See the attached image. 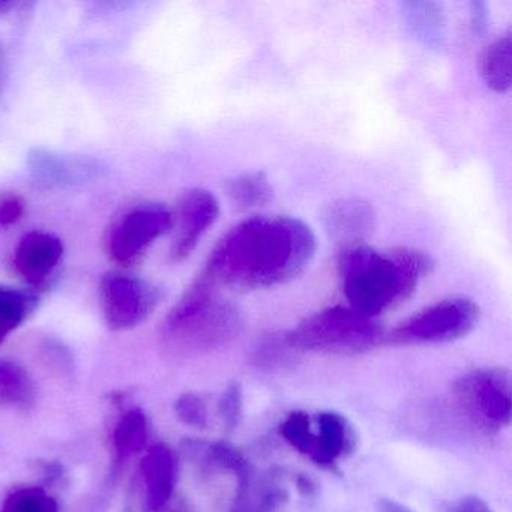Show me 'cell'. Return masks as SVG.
<instances>
[{
  "mask_svg": "<svg viewBox=\"0 0 512 512\" xmlns=\"http://www.w3.org/2000/svg\"><path fill=\"white\" fill-rule=\"evenodd\" d=\"M104 319L112 331L142 325L158 304L155 287L130 275L110 274L101 281Z\"/></svg>",
  "mask_w": 512,
  "mask_h": 512,
  "instance_id": "obj_8",
  "label": "cell"
},
{
  "mask_svg": "<svg viewBox=\"0 0 512 512\" xmlns=\"http://www.w3.org/2000/svg\"><path fill=\"white\" fill-rule=\"evenodd\" d=\"M173 227V214L160 205H143L122 215L107 236V253L113 262L131 266Z\"/></svg>",
  "mask_w": 512,
  "mask_h": 512,
  "instance_id": "obj_7",
  "label": "cell"
},
{
  "mask_svg": "<svg viewBox=\"0 0 512 512\" xmlns=\"http://www.w3.org/2000/svg\"><path fill=\"white\" fill-rule=\"evenodd\" d=\"M379 512H412L407 506L395 500L383 499L379 502Z\"/></svg>",
  "mask_w": 512,
  "mask_h": 512,
  "instance_id": "obj_26",
  "label": "cell"
},
{
  "mask_svg": "<svg viewBox=\"0 0 512 512\" xmlns=\"http://www.w3.org/2000/svg\"><path fill=\"white\" fill-rule=\"evenodd\" d=\"M220 217V202L208 190L194 188L182 194L173 215L176 221V236L170 250L172 262H184L193 254L205 233Z\"/></svg>",
  "mask_w": 512,
  "mask_h": 512,
  "instance_id": "obj_9",
  "label": "cell"
},
{
  "mask_svg": "<svg viewBox=\"0 0 512 512\" xmlns=\"http://www.w3.org/2000/svg\"><path fill=\"white\" fill-rule=\"evenodd\" d=\"M278 433L299 454L313 460L316 454V434H314L313 418L310 413L302 410L290 412L278 427Z\"/></svg>",
  "mask_w": 512,
  "mask_h": 512,
  "instance_id": "obj_19",
  "label": "cell"
},
{
  "mask_svg": "<svg viewBox=\"0 0 512 512\" xmlns=\"http://www.w3.org/2000/svg\"><path fill=\"white\" fill-rule=\"evenodd\" d=\"M64 256V245L52 233L32 232L23 236L14 253L17 272L31 286L43 289L49 284Z\"/></svg>",
  "mask_w": 512,
  "mask_h": 512,
  "instance_id": "obj_10",
  "label": "cell"
},
{
  "mask_svg": "<svg viewBox=\"0 0 512 512\" xmlns=\"http://www.w3.org/2000/svg\"><path fill=\"white\" fill-rule=\"evenodd\" d=\"M35 400V385L28 370L13 361H0V407L25 409Z\"/></svg>",
  "mask_w": 512,
  "mask_h": 512,
  "instance_id": "obj_15",
  "label": "cell"
},
{
  "mask_svg": "<svg viewBox=\"0 0 512 512\" xmlns=\"http://www.w3.org/2000/svg\"><path fill=\"white\" fill-rule=\"evenodd\" d=\"M26 212V202L16 191H0V230L16 226Z\"/></svg>",
  "mask_w": 512,
  "mask_h": 512,
  "instance_id": "obj_24",
  "label": "cell"
},
{
  "mask_svg": "<svg viewBox=\"0 0 512 512\" xmlns=\"http://www.w3.org/2000/svg\"><path fill=\"white\" fill-rule=\"evenodd\" d=\"M446 512H493L478 496H464L446 506Z\"/></svg>",
  "mask_w": 512,
  "mask_h": 512,
  "instance_id": "obj_25",
  "label": "cell"
},
{
  "mask_svg": "<svg viewBox=\"0 0 512 512\" xmlns=\"http://www.w3.org/2000/svg\"><path fill=\"white\" fill-rule=\"evenodd\" d=\"M323 224L326 232L343 247L364 244L376 229V212L367 200L343 197L325 209Z\"/></svg>",
  "mask_w": 512,
  "mask_h": 512,
  "instance_id": "obj_12",
  "label": "cell"
},
{
  "mask_svg": "<svg viewBox=\"0 0 512 512\" xmlns=\"http://www.w3.org/2000/svg\"><path fill=\"white\" fill-rule=\"evenodd\" d=\"M298 485L299 490H301L302 493L305 494L313 493L314 488H316L314 487L313 481H311V479L304 478V476H301V478H299Z\"/></svg>",
  "mask_w": 512,
  "mask_h": 512,
  "instance_id": "obj_27",
  "label": "cell"
},
{
  "mask_svg": "<svg viewBox=\"0 0 512 512\" xmlns=\"http://www.w3.org/2000/svg\"><path fill=\"white\" fill-rule=\"evenodd\" d=\"M242 406H244V394H242L241 383H230L221 395L220 404H218L224 425L230 430L238 427L242 416Z\"/></svg>",
  "mask_w": 512,
  "mask_h": 512,
  "instance_id": "obj_23",
  "label": "cell"
},
{
  "mask_svg": "<svg viewBox=\"0 0 512 512\" xmlns=\"http://www.w3.org/2000/svg\"><path fill=\"white\" fill-rule=\"evenodd\" d=\"M37 307V298L22 290L0 287V344L13 334Z\"/></svg>",
  "mask_w": 512,
  "mask_h": 512,
  "instance_id": "obj_18",
  "label": "cell"
},
{
  "mask_svg": "<svg viewBox=\"0 0 512 512\" xmlns=\"http://www.w3.org/2000/svg\"><path fill=\"white\" fill-rule=\"evenodd\" d=\"M151 436L148 416L140 409H130L124 413L113 428V449L119 458H128L143 451Z\"/></svg>",
  "mask_w": 512,
  "mask_h": 512,
  "instance_id": "obj_16",
  "label": "cell"
},
{
  "mask_svg": "<svg viewBox=\"0 0 512 512\" xmlns=\"http://www.w3.org/2000/svg\"><path fill=\"white\" fill-rule=\"evenodd\" d=\"M242 329L244 316L238 305L202 275L167 314L160 343L172 358H199L238 340Z\"/></svg>",
  "mask_w": 512,
  "mask_h": 512,
  "instance_id": "obj_3",
  "label": "cell"
},
{
  "mask_svg": "<svg viewBox=\"0 0 512 512\" xmlns=\"http://www.w3.org/2000/svg\"><path fill=\"white\" fill-rule=\"evenodd\" d=\"M479 317L481 310L472 299H443L400 323L386 340L400 346L451 343L469 335Z\"/></svg>",
  "mask_w": 512,
  "mask_h": 512,
  "instance_id": "obj_6",
  "label": "cell"
},
{
  "mask_svg": "<svg viewBox=\"0 0 512 512\" xmlns=\"http://www.w3.org/2000/svg\"><path fill=\"white\" fill-rule=\"evenodd\" d=\"M227 194L238 208H262L271 202L274 188L263 173H242L227 182Z\"/></svg>",
  "mask_w": 512,
  "mask_h": 512,
  "instance_id": "obj_17",
  "label": "cell"
},
{
  "mask_svg": "<svg viewBox=\"0 0 512 512\" xmlns=\"http://www.w3.org/2000/svg\"><path fill=\"white\" fill-rule=\"evenodd\" d=\"M146 508L158 512L166 508L179 478V458L166 443L151 446L140 461Z\"/></svg>",
  "mask_w": 512,
  "mask_h": 512,
  "instance_id": "obj_11",
  "label": "cell"
},
{
  "mask_svg": "<svg viewBox=\"0 0 512 512\" xmlns=\"http://www.w3.org/2000/svg\"><path fill=\"white\" fill-rule=\"evenodd\" d=\"M200 451H202L203 458L209 466L215 467V469L227 470V472L235 473L238 476V490L244 488L253 479V472H251V466L247 458L229 443H212V445H206V448L200 449Z\"/></svg>",
  "mask_w": 512,
  "mask_h": 512,
  "instance_id": "obj_20",
  "label": "cell"
},
{
  "mask_svg": "<svg viewBox=\"0 0 512 512\" xmlns=\"http://www.w3.org/2000/svg\"><path fill=\"white\" fill-rule=\"evenodd\" d=\"M290 349L299 352L359 355L383 340L376 319L350 307H329L311 314L286 335Z\"/></svg>",
  "mask_w": 512,
  "mask_h": 512,
  "instance_id": "obj_4",
  "label": "cell"
},
{
  "mask_svg": "<svg viewBox=\"0 0 512 512\" xmlns=\"http://www.w3.org/2000/svg\"><path fill=\"white\" fill-rule=\"evenodd\" d=\"M313 422L317 427L316 454L311 461L320 469L337 472L338 461L355 451V428L346 416L332 410L316 413Z\"/></svg>",
  "mask_w": 512,
  "mask_h": 512,
  "instance_id": "obj_13",
  "label": "cell"
},
{
  "mask_svg": "<svg viewBox=\"0 0 512 512\" xmlns=\"http://www.w3.org/2000/svg\"><path fill=\"white\" fill-rule=\"evenodd\" d=\"M314 253L316 236L304 221L257 215L223 236L202 275L230 289H269L299 277Z\"/></svg>",
  "mask_w": 512,
  "mask_h": 512,
  "instance_id": "obj_1",
  "label": "cell"
},
{
  "mask_svg": "<svg viewBox=\"0 0 512 512\" xmlns=\"http://www.w3.org/2000/svg\"><path fill=\"white\" fill-rule=\"evenodd\" d=\"M0 512H59V505L44 488L22 487L8 494Z\"/></svg>",
  "mask_w": 512,
  "mask_h": 512,
  "instance_id": "obj_21",
  "label": "cell"
},
{
  "mask_svg": "<svg viewBox=\"0 0 512 512\" xmlns=\"http://www.w3.org/2000/svg\"><path fill=\"white\" fill-rule=\"evenodd\" d=\"M452 400L460 415L476 430L499 433L511 424V374L499 367L470 371L454 383Z\"/></svg>",
  "mask_w": 512,
  "mask_h": 512,
  "instance_id": "obj_5",
  "label": "cell"
},
{
  "mask_svg": "<svg viewBox=\"0 0 512 512\" xmlns=\"http://www.w3.org/2000/svg\"><path fill=\"white\" fill-rule=\"evenodd\" d=\"M433 262L412 248L380 251L347 245L338 256V274L349 307L370 319L403 304L430 275Z\"/></svg>",
  "mask_w": 512,
  "mask_h": 512,
  "instance_id": "obj_2",
  "label": "cell"
},
{
  "mask_svg": "<svg viewBox=\"0 0 512 512\" xmlns=\"http://www.w3.org/2000/svg\"><path fill=\"white\" fill-rule=\"evenodd\" d=\"M482 80L491 91L503 94L511 88V37L497 38L488 44L479 59Z\"/></svg>",
  "mask_w": 512,
  "mask_h": 512,
  "instance_id": "obj_14",
  "label": "cell"
},
{
  "mask_svg": "<svg viewBox=\"0 0 512 512\" xmlns=\"http://www.w3.org/2000/svg\"><path fill=\"white\" fill-rule=\"evenodd\" d=\"M175 413L179 421L190 427L205 428L208 425V407L202 397L185 392L176 400Z\"/></svg>",
  "mask_w": 512,
  "mask_h": 512,
  "instance_id": "obj_22",
  "label": "cell"
}]
</instances>
